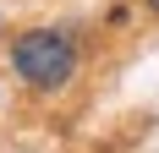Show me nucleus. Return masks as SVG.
Instances as JSON below:
<instances>
[{"label": "nucleus", "instance_id": "obj_1", "mask_svg": "<svg viewBox=\"0 0 159 153\" xmlns=\"http://www.w3.org/2000/svg\"><path fill=\"white\" fill-rule=\"evenodd\" d=\"M6 60H11V76H16L28 93L55 98V93H66L71 82H77V71H82V44H77L71 28H28V33L11 38Z\"/></svg>", "mask_w": 159, "mask_h": 153}, {"label": "nucleus", "instance_id": "obj_3", "mask_svg": "<svg viewBox=\"0 0 159 153\" xmlns=\"http://www.w3.org/2000/svg\"><path fill=\"white\" fill-rule=\"evenodd\" d=\"M0 28H6V11H0Z\"/></svg>", "mask_w": 159, "mask_h": 153}, {"label": "nucleus", "instance_id": "obj_2", "mask_svg": "<svg viewBox=\"0 0 159 153\" xmlns=\"http://www.w3.org/2000/svg\"><path fill=\"white\" fill-rule=\"evenodd\" d=\"M148 11H154V16H159V0H148Z\"/></svg>", "mask_w": 159, "mask_h": 153}]
</instances>
